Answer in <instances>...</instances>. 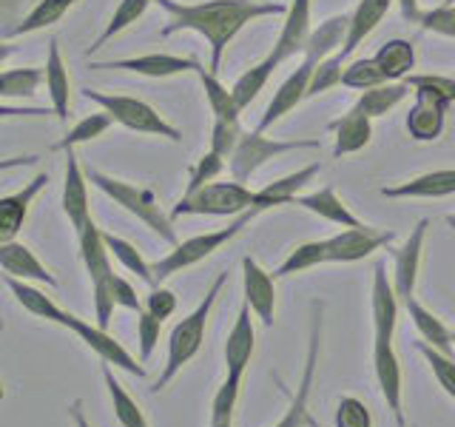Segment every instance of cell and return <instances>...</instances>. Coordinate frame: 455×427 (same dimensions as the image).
Listing matches in <instances>:
<instances>
[{
  "mask_svg": "<svg viewBox=\"0 0 455 427\" xmlns=\"http://www.w3.org/2000/svg\"><path fill=\"white\" fill-rule=\"evenodd\" d=\"M63 327L66 331L75 334L85 348L94 350L100 359H103L106 365H114V367H120L125 370V374H132L137 379L146 376V367H142V362H137L132 353H128L117 339H114L106 327H100L97 322H85L80 317H75V313H68V317L63 319Z\"/></svg>",
  "mask_w": 455,
  "mask_h": 427,
  "instance_id": "9",
  "label": "cell"
},
{
  "mask_svg": "<svg viewBox=\"0 0 455 427\" xmlns=\"http://www.w3.org/2000/svg\"><path fill=\"white\" fill-rule=\"evenodd\" d=\"M419 26L424 28V32H433V35L455 40V6L441 4L435 9H424L421 18H419Z\"/></svg>",
  "mask_w": 455,
  "mask_h": 427,
  "instance_id": "53",
  "label": "cell"
},
{
  "mask_svg": "<svg viewBox=\"0 0 455 427\" xmlns=\"http://www.w3.org/2000/svg\"><path fill=\"white\" fill-rule=\"evenodd\" d=\"M75 4H77V0H37V4L20 18V23L12 26V32L4 40H9V37H23V35H35V32H40V28L54 26L57 20H63V14L71 6H75Z\"/></svg>",
  "mask_w": 455,
  "mask_h": 427,
  "instance_id": "36",
  "label": "cell"
},
{
  "mask_svg": "<svg viewBox=\"0 0 455 427\" xmlns=\"http://www.w3.org/2000/svg\"><path fill=\"white\" fill-rule=\"evenodd\" d=\"M398 4V9H402V18L404 20H410V23H419V18H421V6H419V0H395Z\"/></svg>",
  "mask_w": 455,
  "mask_h": 427,
  "instance_id": "56",
  "label": "cell"
},
{
  "mask_svg": "<svg viewBox=\"0 0 455 427\" xmlns=\"http://www.w3.org/2000/svg\"><path fill=\"white\" fill-rule=\"evenodd\" d=\"M196 77H199V83H203V92H205V100L213 111V117L239 123L242 109L234 97V89H228V85L217 77V71L205 68L203 63H196Z\"/></svg>",
  "mask_w": 455,
  "mask_h": 427,
  "instance_id": "33",
  "label": "cell"
},
{
  "mask_svg": "<svg viewBox=\"0 0 455 427\" xmlns=\"http://www.w3.org/2000/svg\"><path fill=\"white\" fill-rule=\"evenodd\" d=\"M194 57H180V54H165V52H151V54H140V57H120V60H106L100 63L94 60L92 68L94 71H106V68H120V71H134V75L142 77H177L185 75V71H196Z\"/></svg>",
  "mask_w": 455,
  "mask_h": 427,
  "instance_id": "14",
  "label": "cell"
},
{
  "mask_svg": "<svg viewBox=\"0 0 455 427\" xmlns=\"http://www.w3.org/2000/svg\"><path fill=\"white\" fill-rule=\"evenodd\" d=\"M225 282H228V274H217V279L208 285L203 302H199L188 313V317L180 319L174 327H171V336H168V359H165V365L160 370V376H156V382L151 384V393L165 391L168 384L177 379L180 370L194 359V356L199 353V348H203L211 310H213V305H217V299H220V294L225 288Z\"/></svg>",
  "mask_w": 455,
  "mask_h": 427,
  "instance_id": "2",
  "label": "cell"
},
{
  "mask_svg": "<svg viewBox=\"0 0 455 427\" xmlns=\"http://www.w3.org/2000/svg\"><path fill=\"white\" fill-rule=\"evenodd\" d=\"M404 308H407V313H410L412 325H416V331H419L421 342H427V345H433V348L441 350V353L452 356L455 339H452V331H450V327H447L444 322H441L430 308H424L416 296L407 299Z\"/></svg>",
  "mask_w": 455,
  "mask_h": 427,
  "instance_id": "32",
  "label": "cell"
},
{
  "mask_svg": "<svg viewBox=\"0 0 455 427\" xmlns=\"http://www.w3.org/2000/svg\"><path fill=\"white\" fill-rule=\"evenodd\" d=\"M259 208H251V211H245V214H239V217H234L231 222H228V228H217V231H205V234H196V237H191V239H182V242H177L174 246V251H168L160 262L154 265V277H156V282H163V279H168V277H174V274H180V270H185V268H191V265H196V262H203V260H208L211 254H217V251H222L228 242H231L234 237H239L245 228L259 217Z\"/></svg>",
  "mask_w": 455,
  "mask_h": 427,
  "instance_id": "5",
  "label": "cell"
},
{
  "mask_svg": "<svg viewBox=\"0 0 455 427\" xmlns=\"http://www.w3.org/2000/svg\"><path fill=\"white\" fill-rule=\"evenodd\" d=\"M83 97L92 100V103H97L103 111H108L114 117V123H120L123 128H128V132L165 137L171 142L182 140L180 128L171 125L160 111L146 103V100L128 97V94H106V92H94V89H83Z\"/></svg>",
  "mask_w": 455,
  "mask_h": 427,
  "instance_id": "7",
  "label": "cell"
},
{
  "mask_svg": "<svg viewBox=\"0 0 455 427\" xmlns=\"http://www.w3.org/2000/svg\"><path fill=\"white\" fill-rule=\"evenodd\" d=\"M256 208V191L245 182H208L194 194H182L180 203L171 208V220L177 217H239Z\"/></svg>",
  "mask_w": 455,
  "mask_h": 427,
  "instance_id": "6",
  "label": "cell"
},
{
  "mask_svg": "<svg viewBox=\"0 0 455 427\" xmlns=\"http://www.w3.org/2000/svg\"><path fill=\"white\" fill-rule=\"evenodd\" d=\"M393 4L395 0H359V6L350 12V32H347L345 49H341V57H345V60L376 32L379 23L390 14Z\"/></svg>",
  "mask_w": 455,
  "mask_h": 427,
  "instance_id": "28",
  "label": "cell"
},
{
  "mask_svg": "<svg viewBox=\"0 0 455 427\" xmlns=\"http://www.w3.org/2000/svg\"><path fill=\"white\" fill-rule=\"evenodd\" d=\"M450 194H455V168L427 171V174H419L407 182L381 189V197L387 199H438Z\"/></svg>",
  "mask_w": 455,
  "mask_h": 427,
  "instance_id": "24",
  "label": "cell"
},
{
  "mask_svg": "<svg viewBox=\"0 0 455 427\" xmlns=\"http://www.w3.org/2000/svg\"><path fill=\"white\" fill-rule=\"evenodd\" d=\"M416 97V103L410 106L407 111V134L410 140L416 142H433L444 134V125H447V103H441V100H433L427 94H412Z\"/></svg>",
  "mask_w": 455,
  "mask_h": 427,
  "instance_id": "22",
  "label": "cell"
},
{
  "mask_svg": "<svg viewBox=\"0 0 455 427\" xmlns=\"http://www.w3.org/2000/svg\"><path fill=\"white\" fill-rule=\"evenodd\" d=\"M407 85L412 89V94H427L433 100H441V103H447V106L455 103V77H447V75H410Z\"/></svg>",
  "mask_w": 455,
  "mask_h": 427,
  "instance_id": "48",
  "label": "cell"
},
{
  "mask_svg": "<svg viewBox=\"0 0 455 427\" xmlns=\"http://www.w3.org/2000/svg\"><path fill=\"white\" fill-rule=\"evenodd\" d=\"M103 237H106V246H108V251H111L114 260H117L125 270H132V274H137L146 285L156 288L154 265L146 262V256H142V254L137 251V246H132V242L123 239V237H114L111 231H103Z\"/></svg>",
  "mask_w": 455,
  "mask_h": 427,
  "instance_id": "42",
  "label": "cell"
},
{
  "mask_svg": "<svg viewBox=\"0 0 455 427\" xmlns=\"http://www.w3.org/2000/svg\"><path fill=\"white\" fill-rule=\"evenodd\" d=\"M341 77H345V57H341V52H339V54H331V57H324V60H319L316 66H313L307 100H310V97H319V94L331 92V89H336V85H341Z\"/></svg>",
  "mask_w": 455,
  "mask_h": 427,
  "instance_id": "46",
  "label": "cell"
},
{
  "mask_svg": "<svg viewBox=\"0 0 455 427\" xmlns=\"http://www.w3.org/2000/svg\"><path fill=\"white\" fill-rule=\"evenodd\" d=\"M151 4H154V0H120L117 9H114V14H111V20L106 23V28L97 35V40L92 43V46L85 49V57H92L94 52L103 49L106 43H111L114 37H117L120 32H125V28L132 26V23H137L142 14L148 12Z\"/></svg>",
  "mask_w": 455,
  "mask_h": 427,
  "instance_id": "38",
  "label": "cell"
},
{
  "mask_svg": "<svg viewBox=\"0 0 455 427\" xmlns=\"http://www.w3.org/2000/svg\"><path fill=\"white\" fill-rule=\"evenodd\" d=\"M68 416H71V422H75V427H92V422H89V416H85L80 399H75V402L68 405Z\"/></svg>",
  "mask_w": 455,
  "mask_h": 427,
  "instance_id": "57",
  "label": "cell"
},
{
  "mask_svg": "<svg viewBox=\"0 0 455 427\" xmlns=\"http://www.w3.org/2000/svg\"><path fill=\"white\" fill-rule=\"evenodd\" d=\"M251 305L242 302L239 313H236V322L231 327V334L225 339V379H234L242 382L245 379V370L253 359V350H256V331H253V322H251Z\"/></svg>",
  "mask_w": 455,
  "mask_h": 427,
  "instance_id": "17",
  "label": "cell"
},
{
  "mask_svg": "<svg viewBox=\"0 0 455 427\" xmlns=\"http://www.w3.org/2000/svg\"><path fill=\"white\" fill-rule=\"evenodd\" d=\"M410 94H412V89L407 85V80H390V83L376 85V89L362 92L353 106L364 111L370 120H376V117H384V114H390Z\"/></svg>",
  "mask_w": 455,
  "mask_h": 427,
  "instance_id": "34",
  "label": "cell"
},
{
  "mask_svg": "<svg viewBox=\"0 0 455 427\" xmlns=\"http://www.w3.org/2000/svg\"><path fill=\"white\" fill-rule=\"evenodd\" d=\"M444 6H455V0H444Z\"/></svg>",
  "mask_w": 455,
  "mask_h": 427,
  "instance_id": "61",
  "label": "cell"
},
{
  "mask_svg": "<svg viewBox=\"0 0 455 427\" xmlns=\"http://www.w3.org/2000/svg\"><path fill=\"white\" fill-rule=\"evenodd\" d=\"M373 374L384 405H387L395 427H407L404 419V382H402V362H398L393 342L373 339Z\"/></svg>",
  "mask_w": 455,
  "mask_h": 427,
  "instance_id": "10",
  "label": "cell"
},
{
  "mask_svg": "<svg viewBox=\"0 0 455 427\" xmlns=\"http://www.w3.org/2000/svg\"><path fill=\"white\" fill-rule=\"evenodd\" d=\"M310 9H313V0H291L288 14H284V23H282V32L274 43V52H270L279 63L291 60L296 54H305L307 37L313 32Z\"/></svg>",
  "mask_w": 455,
  "mask_h": 427,
  "instance_id": "20",
  "label": "cell"
},
{
  "mask_svg": "<svg viewBox=\"0 0 455 427\" xmlns=\"http://www.w3.org/2000/svg\"><path fill=\"white\" fill-rule=\"evenodd\" d=\"M239 388H242V382H234V379H225L217 388L211 402V427H234Z\"/></svg>",
  "mask_w": 455,
  "mask_h": 427,
  "instance_id": "45",
  "label": "cell"
},
{
  "mask_svg": "<svg viewBox=\"0 0 455 427\" xmlns=\"http://www.w3.org/2000/svg\"><path fill=\"white\" fill-rule=\"evenodd\" d=\"M324 262H331V256H327V239L302 242V246H296L288 256H284L282 265L274 270V277H276V279H284V277L302 274V270L319 268V265H324Z\"/></svg>",
  "mask_w": 455,
  "mask_h": 427,
  "instance_id": "40",
  "label": "cell"
},
{
  "mask_svg": "<svg viewBox=\"0 0 455 427\" xmlns=\"http://www.w3.org/2000/svg\"><path fill=\"white\" fill-rule=\"evenodd\" d=\"M111 125H114V117H111L108 111L89 114V117H83L63 140H57V142H54V151H71V149L83 146V142H92V140H97V137H103Z\"/></svg>",
  "mask_w": 455,
  "mask_h": 427,
  "instance_id": "43",
  "label": "cell"
},
{
  "mask_svg": "<svg viewBox=\"0 0 455 427\" xmlns=\"http://www.w3.org/2000/svg\"><path fill=\"white\" fill-rule=\"evenodd\" d=\"M242 134H245V132L239 128V123L213 117V125H211V151H217V154L225 157V160H231V154L236 151Z\"/></svg>",
  "mask_w": 455,
  "mask_h": 427,
  "instance_id": "50",
  "label": "cell"
},
{
  "mask_svg": "<svg viewBox=\"0 0 455 427\" xmlns=\"http://www.w3.org/2000/svg\"><path fill=\"white\" fill-rule=\"evenodd\" d=\"M427 228H430V220H419L416 225H412L407 242L395 251V260H393V285H395L398 296H402V302H407V299L416 296Z\"/></svg>",
  "mask_w": 455,
  "mask_h": 427,
  "instance_id": "16",
  "label": "cell"
},
{
  "mask_svg": "<svg viewBox=\"0 0 455 427\" xmlns=\"http://www.w3.org/2000/svg\"><path fill=\"white\" fill-rule=\"evenodd\" d=\"M6 288L12 291L14 299H18V305L26 308L32 317H40V319L54 322V325H63V319L68 317V310H63L52 296H46L40 288H35L32 282L18 279V277H6Z\"/></svg>",
  "mask_w": 455,
  "mask_h": 427,
  "instance_id": "31",
  "label": "cell"
},
{
  "mask_svg": "<svg viewBox=\"0 0 455 427\" xmlns=\"http://www.w3.org/2000/svg\"><path fill=\"white\" fill-rule=\"evenodd\" d=\"M447 225H450V228H455V214H450V217H447Z\"/></svg>",
  "mask_w": 455,
  "mask_h": 427,
  "instance_id": "60",
  "label": "cell"
},
{
  "mask_svg": "<svg viewBox=\"0 0 455 427\" xmlns=\"http://www.w3.org/2000/svg\"><path fill=\"white\" fill-rule=\"evenodd\" d=\"M40 83H46V68H4L0 75V97L6 100H28L35 97Z\"/></svg>",
  "mask_w": 455,
  "mask_h": 427,
  "instance_id": "41",
  "label": "cell"
},
{
  "mask_svg": "<svg viewBox=\"0 0 455 427\" xmlns=\"http://www.w3.org/2000/svg\"><path fill=\"white\" fill-rule=\"evenodd\" d=\"M398 296L393 277H387V265L376 262L373 268V288H370V313H373V339L376 342H393L395 325H398Z\"/></svg>",
  "mask_w": 455,
  "mask_h": 427,
  "instance_id": "12",
  "label": "cell"
},
{
  "mask_svg": "<svg viewBox=\"0 0 455 427\" xmlns=\"http://www.w3.org/2000/svg\"><path fill=\"white\" fill-rule=\"evenodd\" d=\"M307 149H319V140H274V137H265V132H259V128H253V132L242 134L228 165H231L234 180L248 182L265 163L276 160L282 154L307 151Z\"/></svg>",
  "mask_w": 455,
  "mask_h": 427,
  "instance_id": "8",
  "label": "cell"
},
{
  "mask_svg": "<svg viewBox=\"0 0 455 427\" xmlns=\"http://www.w3.org/2000/svg\"><path fill=\"white\" fill-rule=\"evenodd\" d=\"M387 80H407L416 68V46L404 37H393L373 54Z\"/></svg>",
  "mask_w": 455,
  "mask_h": 427,
  "instance_id": "35",
  "label": "cell"
},
{
  "mask_svg": "<svg viewBox=\"0 0 455 427\" xmlns=\"http://www.w3.org/2000/svg\"><path fill=\"white\" fill-rule=\"evenodd\" d=\"M80 242V260L85 265V274L92 282V302H94V317L100 327H108L114 317V268H111V251L106 246L103 228H97L94 220L85 222V228L77 234Z\"/></svg>",
  "mask_w": 455,
  "mask_h": 427,
  "instance_id": "4",
  "label": "cell"
},
{
  "mask_svg": "<svg viewBox=\"0 0 455 427\" xmlns=\"http://www.w3.org/2000/svg\"><path fill=\"white\" fill-rule=\"evenodd\" d=\"M347 32H350V14H333V18H327L310 32L305 57L313 63H319L324 57L339 54L347 43Z\"/></svg>",
  "mask_w": 455,
  "mask_h": 427,
  "instance_id": "29",
  "label": "cell"
},
{
  "mask_svg": "<svg viewBox=\"0 0 455 427\" xmlns=\"http://www.w3.org/2000/svg\"><path fill=\"white\" fill-rule=\"evenodd\" d=\"M322 171L319 163H310L305 168H296L291 171V174H284L274 182H267L265 189L256 191V208L259 211H267V208H279V205H291L296 203L299 197H302L305 185L313 182V177H316Z\"/></svg>",
  "mask_w": 455,
  "mask_h": 427,
  "instance_id": "26",
  "label": "cell"
},
{
  "mask_svg": "<svg viewBox=\"0 0 455 427\" xmlns=\"http://www.w3.org/2000/svg\"><path fill=\"white\" fill-rule=\"evenodd\" d=\"M160 331H163V322L151 317L148 310H140L137 313V345H140V362H148L151 353L160 345Z\"/></svg>",
  "mask_w": 455,
  "mask_h": 427,
  "instance_id": "51",
  "label": "cell"
},
{
  "mask_svg": "<svg viewBox=\"0 0 455 427\" xmlns=\"http://www.w3.org/2000/svg\"><path fill=\"white\" fill-rule=\"evenodd\" d=\"M49 185V174H40L35 180H28L20 191L6 194L0 199V242H9L18 237V231L23 228L26 217H28V205L35 203V197Z\"/></svg>",
  "mask_w": 455,
  "mask_h": 427,
  "instance_id": "21",
  "label": "cell"
},
{
  "mask_svg": "<svg viewBox=\"0 0 455 427\" xmlns=\"http://www.w3.org/2000/svg\"><path fill=\"white\" fill-rule=\"evenodd\" d=\"M146 310L151 313V317H156L160 322L171 319L174 317V310H177V296L174 291H168V288H151V294L146 296Z\"/></svg>",
  "mask_w": 455,
  "mask_h": 427,
  "instance_id": "54",
  "label": "cell"
},
{
  "mask_svg": "<svg viewBox=\"0 0 455 427\" xmlns=\"http://www.w3.org/2000/svg\"><path fill=\"white\" fill-rule=\"evenodd\" d=\"M114 302H117V308H125V310H146V302L137 296L134 285L123 279V277H114Z\"/></svg>",
  "mask_w": 455,
  "mask_h": 427,
  "instance_id": "55",
  "label": "cell"
},
{
  "mask_svg": "<svg viewBox=\"0 0 455 427\" xmlns=\"http://www.w3.org/2000/svg\"><path fill=\"white\" fill-rule=\"evenodd\" d=\"M452 339H455V331H452Z\"/></svg>",
  "mask_w": 455,
  "mask_h": 427,
  "instance_id": "62",
  "label": "cell"
},
{
  "mask_svg": "<svg viewBox=\"0 0 455 427\" xmlns=\"http://www.w3.org/2000/svg\"><path fill=\"white\" fill-rule=\"evenodd\" d=\"M313 60H305L299 63L288 77H284V83L279 85V89L274 92V100L267 103L265 114H262V120H259V132H267L270 125L279 123L284 114H291L302 100H307V89H310V75H313Z\"/></svg>",
  "mask_w": 455,
  "mask_h": 427,
  "instance_id": "19",
  "label": "cell"
},
{
  "mask_svg": "<svg viewBox=\"0 0 455 427\" xmlns=\"http://www.w3.org/2000/svg\"><path fill=\"white\" fill-rule=\"evenodd\" d=\"M419 353L427 359V365H430L433 376L438 382V388L455 402V356L441 353L433 345H427V342H419Z\"/></svg>",
  "mask_w": 455,
  "mask_h": 427,
  "instance_id": "47",
  "label": "cell"
},
{
  "mask_svg": "<svg viewBox=\"0 0 455 427\" xmlns=\"http://www.w3.org/2000/svg\"><path fill=\"white\" fill-rule=\"evenodd\" d=\"M336 427H373V416L362 399L341 396L336 405Z\"/></svg>",
  "mask_w": 455,
  "mask_h": 427,
  "instance_id": "52",
  "label": "cell"
},
{
  "mask_svg": "<svg viewBox=\"0 0 455 427\" xmlns=\"http://www.w3.org/2000/svg\"><path fill=\"white\" fill-rule=\"evenodd\" d=\"M282 63L276 60L274 54H267L265 60H259L256 66H251L248 71H242V75L236 77V83L231 85L234 89V97H236V103H239V109L245 111L256 97H259V92L265 89V83L270 80V75L279 68Z\"/></svg>",
  "mask_w": 455,
  "mask_h": 427,
  "instance_id": "39",
  "label": "cell"
},
{
  "mask_svg": "<svg viewBox=\"0 0 455 427\" xmlns=\"http://www.w3.org/2000/svg\"><path fill=\"white\" fill-rule=\"evenodd\" d=\"M156 6L168 12V26L163 37L177 32H196L205 37L211 46L208 68L217 71L222 66L225 49L248 23L259 18H274V14H288V6L274 4V0H203V4H177V0H154Z\"/></svg>",
  "mask_w": 455,
  "mask_h": 427,
  "instance_id": "1",
  "label": "cell"
},
{
  "mask_svg": "<svg viewBox=\"0 0 455 427\" xmlns=\"http://www.w3.org/2000/svg\"><path fill=\"white\" fill-rule=\"evenodd\" d=\"M393 239L395 231L362 222L359 228H345V231L327 237V256H331V262H359L364 256L387 248Z\"/></svg>",
  "mask_w": 455,
  "mask_h": 427,
  "instance_id": "11",
  "label": "cell"
},
{
  "mask_svg": "<svg viewBox=\"0 0 455 427\" xmlns=\"http://www.w3.org/2000/svg\"><path fill=\"white\" fill-rule=\"evenodd\" d=\"M333 132V157H347L370 146L373 140V120L364 111L350 106L339 120L331 123Z\"/></svg>",
  "mask_w": 455,
  "mask_h": 427,
  "instance_id": "25",
  "label": "cell"
},
{
  "mask_svg": "<svg viewBox=\"0 0 455 427\" xmlns=\"http://www.w3.org/2000/svg\"><path fill=\"white\" fill-rule=\"evenodd\" d=\"M14 114H26V117H43V114H49L46 109H12L9 103H4L0 109V117H14Z\"/></svg>",
  "mask_w": 455,
  "mask_h": 427,
  "instance_id": "58",
  "label": "cell"
},
{
  "mask_svg": "<svg viewBox=\"0 0 455 427\" xmlns=\"http://www.w3.org/2000/svg\"><path fill=\"white\" fill-rule=\"evenodd\" d=\"M46 92L52 97V114L60 123L68 120V106H71V77L66 60L60 54V43L57 37L49 40V54H46Z\"/></svg>",
  "mask_w": 455,
  "mask_h": 427,
  "instance_id": "27",
  "label": "cell"
},
{
  "mask_svg": "<svg viewBox=\"0 0 455 427\" xmlns=\"http://www.w3.org/2000/svg\"><path fill=\"white\" fill-rule=\"evenodd\" d=\"M60 205H63L71 231L80 234L85 222L92 220V214H89V177H85V168L80 165V157L75 149L66 151V177H63Z\"/></svg>",
  "mask_w": 455,
  "mask_h": 427,
  "instance_id": "18",
  "label": "cell"
},
{
  "mask_svg": "<svg viewBox=\"0 0 455 427\" xmlns=\"http://www.w3.org/2000/svg\"><path fill=\"white\" fill-rule=\"evenodd\" d=\"M85 177H89L92 185H97L108 199H114L120 208H125L132 217H137L146 228L160 237L168 246H177V231H174V220L171 214L163 211L160 199H156L148 189H140L134 182H125L106 174V171H97V168H85Z\"/></svg>",
  "mask_w": 455,
  "mask_h": 427,
  "instance_id": "3",
  "label": "cell"
},
{
  "mask_svg": "<svg viewBox=\"0 0 455 427\" xmlns=\"http://www.w3.org/2000/svg\"><path fill=\"white\" fill-rule=\"evenodd\" d=\"M276 277L265 270L253 256L242 260V294H245V302L256 313L265 327L274 325L276 317Z\"/></svg>",
  "mask_w": 455,
  "mask_h": 427,
  "instance_id": "15",
  "label": "cell"
},
{
  "mask_svg": "<svg viewBox=\"0 0 455 427\" xmlns=\"http://www.w3.org/2000/svg\"><path fill=\"white\" fill-rule=\"evenodd\" d=\"M225 171V157L222 154H217V151H205L203 157L196 160V165L191 168V174H188V185H185V194H194V191H199L203 185H208V182H213L220 174Z\"/></svg>",
  "mask_w": 455,
  "mask_h": 427,
  "instance_id": "49",
  "label": "cell"
},
{
  "mask_svg": "<svg viewBox=\"0 0 455 427\" xmlns=\"http://www.w3.org/2000/svg\"><path fill=\"white\" fill-rule=\"evenodd\" d=\"M381 83H390L384 77L381 66L376 63V57H359V60H350L345 66V77H341V85L345 89H355V92H367L376 89Z\"/></svg>",
  "mask_w": 455,
  "mask_h": 427,
  "instance_id": "44",
  "label": "cell"
},
{
  "mask_svg": "<svg viewBox=\"0 0 455 427\" xmlns=\"http://www.w3.org/2000/svg\"><path fill=\"white\" fill-rule=\"evenodd\" d=\"M307 427H322V424H319L316 419H313V416H307Z\"/></svg>",
  "mask_w": 455,
  "mask_h": 427,
  "instance_id": "59",
  "label": "cell"
},
{
  "mask_svg": "<svg viewBox=\"0 0 455 427\" xmlns=\"http://www.w3.org/2000/svg\"><path fill=\"white\" fill-rule=\"evenodd\" d=\"M319 342H322V319L316 317L310 327V342H307V356H305V370L302 379H299L296 391L291 393V405L284 410V416L274 427H307L310 416V391H313V379H316V365H319Z\"/></svg>",
  "mask_w": 455,
  "mask_h": 427,
  "instance_id": "13",
  "label": "cell"
},
{
  "mask_svg": "<svg viewBox=\"0 0 455 427\" xmlns=\"http://www.w3.org/2000/svg\"><path fill=\"white\" fill-rule=\"evenodd\" d=\"M103 382H106V388H108L114 419L120 422V427H151L148 419H146V413H142V407L134 402L132 393H128L123 384L114 379V370L106 362H103Z\"/></svg>",
  "mask_w": 455,
  "mask_h": 427,
  "instance_id": "37",
  "label": "cell"
},
{
  "mask_svg": "<svg viewBox=\"0 0 455 427\" xmlns=\"http://www.w3.org/2000/svg\"><path fill=\"white\" fill-rule=\"evenodd\" d=\"M296 205H302L305 211L316 214V217L333 222V225H341V228H359L362 225V220L345 205V199L336 194L333 185H324V189H319V191L302 194L296 199Z\"/></svg>",
  "mask_w": 455,
  "mask_h": 427,
  "instance_id": "30",
  "label": "cell"
},
{
  "mask_svg": "<svg viewBox=\"0 0 455 427\" xmlns=\"http://www.w3.org/2000/svg\"><path fill=\"white\" fill-rule=\"evenodd\" d=\"M0 265H4L6 277H18L26 282H43V285H49V288H57V277L37 260L32 248L23 246L18 239L0 242Z\"/></svg>",
  "mask_w": 455,
  "mask_h": 427,
  "instance_id": "23",
  "label": "cell"
}]
</instances>
